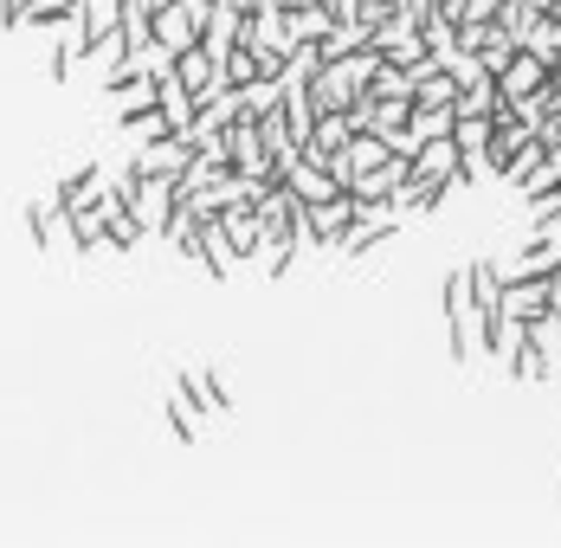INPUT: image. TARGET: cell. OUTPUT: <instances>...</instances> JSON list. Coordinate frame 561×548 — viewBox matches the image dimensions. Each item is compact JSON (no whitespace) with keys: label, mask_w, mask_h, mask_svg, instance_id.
Listing matches in <instances>:
<instances>
[{"label":"cell","mask_w":561,"mask_h":548,"mask_svg":"<svg viewBox=\"0 0 561 548\" xmlns=\"http://www.w3.org/2000/svg\"><path fill=\"white\" fill-rule=\"evenodd\" d=\"M187 162H194V142H187L181 129L136 142V156H129V168H136V174H156V181H181V174H187Z\"/></svg>","instance_id":"obj_1"},{"label":"cell","mask_w":561,"mask_h":548,"mask_svg":"<svg viewBox=\"0 0 561 548\" xmlns=\"http://www.w3.org/2000/svg\"><path fill=\"white\" fill-rule=\"evenodd\" d=\"M471 323H478V310H471L465 272H451L446 277V349H451V368H465V362H471Z\"/></svg>","instance_id":"obj_2"},{"label":"cell","mask_w":561,"mask_h":548,"mask_svg":"<svg viewBox=\"0 0 561 548\" xmlns=\"http://www.w3.org/2000/svg\"><path fill=\"white\" fill-rule=\"evenodd\" d=\"M220 239L232 246V259H252L259 252V239H265V226H259V207H252V194H239V201H226L220 214Z\"/></svg>","instance_id":"obj_3"},{"label":"cell","mask_w":561,"mask_h":548,"mask_svg":"<svg viewBox=\"0 0 561 548\" xmlns=\"http://www.w3.org/2000/svg\"><path fill=\"white\" fill-rule=\"evenodd\" d=\"M549 84V58H536V53H516L504 58V71H497V91H504V104H516V98H529V91H542Z\"/></svg>","instance_id":"obj_4"},{"label":"cell","mask_w":561,"mask_h":548,"mask_svg":"<svg viewBox=\"0 0 561 548\" xmlns=\"http://www.w3.org/2000/svg\"><path fill=\"white\" fill-rule=\"evenodd\" d=\"M451 142H458V156H465V174L478 181V174H484V149H491V116L451 110Z\"/></svg>","instance_id":"obj_5"},{"label":"cell","mask_w":561,"mask_h":548,"mask_svg":"<svg viewBox=\"0 0 561 548\" xmlns=\"http://www.w3.org/2000/svg\"><path fill=\"white\" fill-rule=\"evenodd\" d=\"M174 78H181L194 98H207V91H220V58L194 39V46H181V53H174Z\"/></svg>","instance_id":"obj_6"},{"label":"cell","mask_w":561,"mask_h":548,"mask_svg":"<svg viewBox=\"0 0 561 548\" xmlns=\"http://www.w3.org/2000/svg\"><path fill=\"white\" fill-rule=\"evenodd\" d=\"M194 39H201V20L187 13V0H169V7L156 13V46L181 53V46H194Z\"/></svg>","instance_id":"obj_7"},{"label":"cell","mask_w":561,"mask_h":548,"mask_svg":"<svg viewBox=\"0 0 561 548\" xmlns=\"http://www.w3.org/2000/svg\"><path fill=\"white\" fill-rule=\"evenodd\" d=\"M156 104H162V116H169V129H187L201 98H194V91L174 78V65H169V71H156Z\"/></svg>","instance_id":"obj_8"},{"label":"cell","mask_w":561,"mask_h":548,"mask_svg":"<svg viewBox=\"0 0 561 548\" xmlns=\"http://www.w3.org/2000/svg\"><path fill=\"white\" fill-rule=\"evenodd\" d=\"M98 194H104V162H78L71 174H58L53 207H78V201H98Z\"/></svg>","instance_id":"obj_9"},{"label":"cell","mask_w":561,"mask_h":548,"mask_svg":"<svg viewBox=\"0 0 561 548\" xmlns=\"http://www.w3.org/2000/svg\"><path fill=\"white\" fill-rule=\"evenodd\" d=\"M465 290H471V310L484 317V310H497V304H504V272H497L491 259H478V265L465 272Z\"/></svg>","instance_id":"obj_10"},{"label":"cell","mask_w":561,"mask_h":548,"mask_svg":"<svg viewBox=\"0 0 561 548\" xmlns=\"http://www.w3.org/2000/svg\"><path fill=\"white\" fill-rule=\"evenodd\" d=\"M451 98H458V78H451L439 58L413 71V104H446V110H451Z\"/></svg>","instance_id":"obj_11"},{"label":"cell","mask_w":561,"mask_h":548,"mask_svg":"<svg viewBox=\"0 0 561 548\" xmlns=\"http://www.w3.org/2000/svg\"><path fill=\"white\" fill-rule=\"evenodd\" d=\"M71 13H78V26H84V39H91V46H98L104 33L123 26V0H78Z\"/></svg>","instance_id":"obj_12"},{"label":"cell","mask_w":561,"mask_h":548,"mask_svg":"<svg viewBox=\"0 0 561 548\" xmlns=\"http://www.w3.org/2000/svg\"><path fill=\"white\" fill-rule=\"evenodd\" d=\"M368 98H413V71L407 65H393V58H381L375 71H368V84H362Z\"/></svg>","instance_id":"obj_13"},{"label":"cell","mask_w":561,"mask_h":548,"mask_svg":"<svg viewBox=\"0 0 561 548\" xmlns=\"http://www.w3.org/2000/svg\"><path fill=\"white\" fill-rule=\"evenodd\" d=\"M407 129H413V142L451 136V110L446 104H413V110H407Z\"/></svg>","instance_id":"obj_14"},{"label":"cell","mask_w":561,"mask_h":548,"mask_svg":"<svg viewBox=\"0 0 561 548\" xmlns=\"http://www.w3.org/2000/svg\"><path fill=\"white\" fill-rule=\"evenodd\" d=\"M187 393H194L207 413H232V393H226V381L214 368H194V375H187Z\"/></svg>","instance_id":"obj_15"},{"label":"cell","mask_w":561,"mask_h":548,"mask_svg":"<svg viewBox=\"0 0 561 548\" xmlns=\"http://www.w3.org/2000/svg\"><path fill=\"white\" fill-rule=\"evenodd\" d=\"M510 375H516V381H549V375H556L549 355L529 342V329H523V342H516V355H510Z\"/></svg>","instance_id":"obj_16"},{"label":"cell","mask_w":561,"mask_h":548,"mask_svg":"<svg viewBox=\"0 0 561 548\" xmlns=\"http://www.w3.org/2000/svg\"><path fill=\"white\" fill-rule=\"evenodd\" d=\"M516 46H523V53H536V58H556L561 53V20H556V13H536V26H529Z\"/></svg>","instance_id":"obj_17"},{"label":"cell","mask_w":561,"mask_h":548,"mask_svg":"<svg viewBox=\"0 0 561 548\" xmlns=\"http://www.w3.org/2000/svg\"><path fill=\"white\" fill-rule=\"evenodd\" d=\"M420 39H426V53H433V58H439V53H451V46H458V20H446V13L433 7V13L420 20Z\"/></svg>","instance_id":"obj_18"},{"label":"cell","mask_w":561,"mask_h":548,"mask_svg":"<svg viewBox=\"0 0 561 548\" xmlns=\"http://www.w3.org/2000/svg\"><path fill=\"white\" fill-rule=\"evenodd\" d=\"M330 26V7H290V39H323Z\"/></svg>","instance_id":"obj_19"},{"label":"cell","mask_w":561,"mask_h":548,"mask_svg":"<svg viewBox=\"0 0 561 548\" xmlns=\"http://www.w3.org/2000/svg\"><path fill=\"white\" fill-rule=\"evenodd\" d=\"M536 13H542L536 0H504V7H497V26H504L510 39H523V33L536 26Z\"/></svg>","instance_id":"obj_20"},{"label":"cell","mask_w":561,"mask_h":548,"mask_svg":"<svg viewBox=\"0 0 561 548\" xmlns=\"http://www.w3.org/2000/svg\"><path fill=\"white\" fill-rule=\"evenodd\" d=\"M400 7H407V13H420V20H426V13H433V7H439V0H400Z\"/></svg>","instance_id":"obj_21"},{"label":"cell","mask_w":561,"mask_h":548,"mask_svg":"<svg viewBox=\"0 0 561 548\" xmlns=\"http://www.w3.org/2000/svg\"><path fill=\"white\" fill-rule=\"evenodd\" d=\"M549 78H556V84H561V53H556V58H549Z\"/></svg>","instance_id":"obj_22"},{"label":"cell","mask_w":561,"mask_h":548,"mask_svg":"<svg viewBox=\"0 0 561 548\" xmlns=\"http://www.w3.org/2000/svg\"><path fill=\"white\" fill-rule=\"evenodd\" d=\"M556 297H561V265H556Z\"/></svg>","instance_id":"obj_23"},{"label":"cell","mask_w":561,"mask_h":548,"mask_svg":"<svg viewBox=\"0 0 561 548\" xmlns=\"http://www.w3.org/2000/svg\"><path fill=\"white\" fill-rule=\"evenodd\" d=\"M0 26H7V0H0Z\"/></svg>","instance_id":"obj_24"}]
</instances>
